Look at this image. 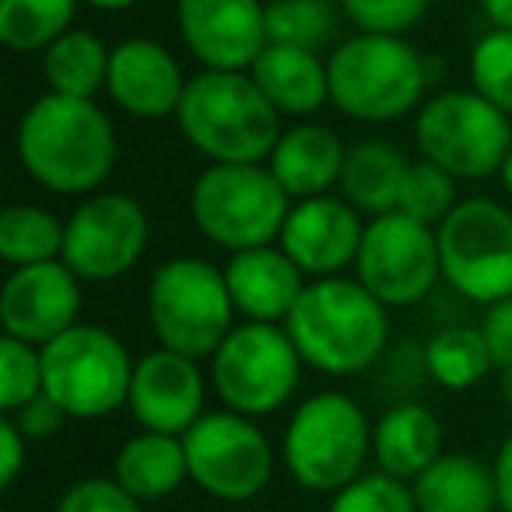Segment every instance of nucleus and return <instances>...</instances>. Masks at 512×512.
I'll return each instance as SVG.
<instances>
[{"mask_svg": "<svg viewBox=\"0 0 512 512\" xmlns=\"http://www.w3.org/2000/svg\"><path fill=\"white\" fill-rule=\"evenodd\" d=\"M18 162L43 190L92 197L113 176L116 127L95 99H67L46 92L18 120Z\"/></svg>", "mask_w": 512, "mask_h": 512, "instance_id": "1", "label": "nucleus"}, {"mask_svg": "<svg viewBox=\"0 0 512 512\" xmlns=\"http://www.w3.org/2000/svg\"><path fill=\"white\" fill-rule=\"evenodd\" d=\"M302 362L323 376H358L390 344V309L358 278L309 281L285 320Z\"/></svg>", "mask_w": 512, "mask_h": 512, "instance_id": "2", "label": "nucleus"}, {"mask_svg": "<svg viewBox=\"0 0 512 512\" xmlns=\"http://www.w3.org/2000/svg\"><path fill=\"white\" fill-rule=\"evenodd\" d=\"M179 134L211 165H260L281 141V113L249 71H200L179 102Z\"/></svg>", "mask_w": 512, "mask_h": 512, "instance_id": "3", "label": "nucleus"}, {"mask_svg": "<svg viewBox=\"0 0 512 512\" xmlns=\"http://www.w3.org/2000/svg\"><path fill=\"white\" fill-rule=\"evenodd\" d=\"M330 102L362 123H390L414 113L425 95V60L400 36H351L327 57Z\"/></svg>", "mask_w": 512, "mask_h": 512, "instance_id": "4", "label": "nucleus"}, {"mask_svg": "<svg viewBox=\"0 0 512 512\" xmlns=\"http://www.w3.org/2000/svg\"><path fill=\"white\" fill-rule=\"evenodd\" d=\"M200 235L221 249L274 246L292 214V197L267 165H207L190 190Z\"/></svg>", "mask_w": 512, "mask_h": 512, "instance_id": "5", "label": "nucleus"}, {"mask_svg": "<svg viewBox=\"0 0 512 512\" xmlns=\"http://www.w3.org/2000/svg\"><path fill=\"white\" fill-rule=\"evenodd\" d=\"M372 453V425L348 393H313L285 428V467L306 491L337 495L362 477Z\"/></svg>", "mask_w": 512, "mask_h": 512, "instance_id": "6", "label": "nucleus"}, {"mask_svg": "<svg viewBox=\"0 0 512 512\" xmlns=\"http://www.w3.org/2000/svg\"><path fill=\"white\" fill-rule=\"evenodd\" d=\"M148 320L158 348L186 358H211L232 334L235 306L225 271L200 256H176L155 271L148 288Z\"/></svg>", "mask_w": 512, "mask_h": 512, "instance_id": "7", "label": "nucleus"}, {"mask_svg": "<svg viewBox=\"0 0 512 512\" xmlns=\"http://www.w3.org/2000/svg\"><path fill=\"white\" fill-rule=\"evenodd\" d=\"M302 355L281 323H242L211 355V390L242 418H264L295 397Z\"/></svg>", "mask_w": 512, "mask_h": 512, "instance_id": "8", "label": "nucleus"}, {"mask_svg": "<svg viewBox=\"0 0 512 512\" xmlns=\"http://www.w3.org/2000/svg\"><path fill=\"white\" fill-rule=\"evenodd\" d=\"M43 351V390L67 418L95 421L127 404L134 358L113 330L78 323Z\"/></svg>", "mask_w": 512, "mask_h": 512, "instance_id": "9", "label": "nucleus"}, {"mask_svg": "<svg viewBox=\"0 0 512 512\" xmlns=\"http://www.w3.org/2000/svg\"><path fill=\"white\" fill-rule=\"evenodd\" d=\"M414 144L421 158L456 179H488L502 172L512 151V123L474 88H453L418 109Z\"/></svg>", "mask_w": 512, "mask_h": 512, "instance_id": "10", "label": "nucleus"}, {"mask_svg": "<svg viewBox=\"0 0 512 512\" xmlns=\"http://www.w3.org/2000/svg\"><path fill=\"white\" fill-rule=\"evenodd\" d=\"M442 278L477 306L512 299V211L491 197H470L435 228Z\"/></svg>", "mask_w": 512, "mask_h": 512, "instance_id": "11", "label": "nucleus"}, {"mask_svg": "<svg viewBox=\"0 0 512 512\" xmlns=\"http://www.w3.org/2000/svg\"><path fill=\"white\" fill-rule=\"evenodd\" d=\"M190 481L218 502H249L274 474V449L253 418L211 411L183 435Z\"/></svg>", "mask_w": 512, "mask_h": 512, "instance_id": "12", "label": "nucleus"}, {"mask_svg": "<svg viewBox=\"0 0 512 512\" xmlns=\"http://www.w3.org/2000/svg\"><path fill=\"white\" fill-rule=\"evenodd\" d=\"M355 278L386 309L414 306L442 278L439 235L432 225H421L404 211L379 214L365 225Z\"/></svg>", "mask_w": 512, "mask_h": 512, "instance_id": "13", "label": "nucleus"}, {"mask_svg": "<svg viewBox=\"0 0 512 512\" xmlns=\"http://www.w3.org/2000/svg\"><path fill=\"white\" fill-rule=\"evenodd\" d=\"M148 214L130 193L99 190L85 197L67 218L64 264L85 285L116 281L134 271L148 249Z\"/></svg>", "mask_w": 512, "mask_h": 512, "instance_id": "14", "label": "nucleus"}, {"mask_svg": "<svg viewBox=\"0 0 512 512\" xmlns=\"http://www.w3.org/2000/svg\"><path fill=\"white\" fill-rule=\"evenodd\" d=\"M81 285L85 281L64 264H32L15 267L0 288V327L4 337H15L32 348H46L78 327L81 313Z\"/></svg>", "mask_w": 512, "mask_h": 512, "instance_id": "15", "label": "nucleus"}, {"mask_svg": "<svg viewBox=\"0 0 512 512\" xmlns=\"http://www.w3.org/2000/svg\"><path fill=\"white\" fill-rule=\"evenodd\" d=\"M176 25L204 71H253L271 46L264 0H176Z\"/></svg>", "mask_w": 512, "mask_h": 512, "instance_id": "16", "label": "nucleus"}, {"mask_svg": "<svg viewBox=\"0 0 512 512\" xmlns=\"http://www.w3.org/2000/svg\"><path fill=\"white\" fill-rule=\"evenodd\" d=\"M207 379L197 358L155 348L134 362L127 407L144 432L179 435L183 439L204 418Z\"/></svg>", "mask_w": 512, "mask_h": 512, "instance_id": "17", "label": "nucleus"}, {"mask_svg": "<svg viewBox=\"0 0 512 512\" xmlns=\"http://www.w3.org/2000/svg\"><path fill=\"white\" fill-rule=\"evenodd\" d=\"M365 221L344 197L295 200L278 246L292 256L306 278H337L358 260Z\"/></svg>", "mask_w": 512, "mask_h": 512, "instance_id": "18", "label": "nucleus"}, {"mask_svg": "<svg viewBox=\"0 0 512 512\" xmlns=\"http://www.w3.org/2000/svg\"><path fill=\"white\" fill-rule=\"evenodd\" d=\"M186 81L176 57L155 39H123L109 57L106 92L134 120H169L179 113Z\"/></svg>", "mask_w": 512, "mask_h": 512, "instance_id": "19", "label": "nucleus"}, {"mask_svg": "<svg viewBox=\"0 0 512 512\" xmlns=\"http://www.w3.org/2000/svg\"><path fill=\"white\" fill-rule=\"evenodd\" d=\"M225 285L239 316H246L249 323H281L285 327L302 292L309 288V278L274 242V246L242 249V253L228 256Z\"/></svg>", "mask_w": 512, "mask_h": 512, "instance_id": "20", "label": "nucleus"}, {"mask_svg": "<svg viewBox=\"0 0 512 512\" xmlns=\"http://www.w3.org/2000/svg\"><path fill=\"white\" fill-rule=\"evenodd\" d=\"M344 158L348 148L334 130L323 123H299L281 134L278 148L267 158V169L292 200H313L341 186Z\"/></svg>", "mask_w": 512, "mask_h": 512, "instance_id": "21", "label": "nucleus"}, {"mask_svg": "<svg viewBox=\"0 0 512 512\" xmlns=\"http://www.w3.org/2000/svg\"><path fill=\"white\" fill-rule=\"evenodd\" d=\"M249 74L281 116H313L330 102L327 60L313 50L271 43Z\"/></svg>", "mask_w": 512, "mask_h": 512, "instance_id": "22", "label": "nucleus"}, {"mask_svg": "<svg viewBox=\"0 0 512 512\" xmlns=\"http://www.w3.org/2000/svg\"><path fill=\"white\" fill-rule=\"evenodd\" d=\"M372 456L397 481H414L442 456V425L425 404H397L372 428Z\"/></svg>", "mask_w": 512, "mask_h": 512, "instance_id": "23", "label": "nucleus"}, {"mask_svg": "<svg viewBox=\"0 0 512 512\" xmlns=\"http://www.w3.org/2000/svg\"><path fill=\"white\" fill-rule=\"evenodd\" d=\"M418 512H495L498 484L495 467L477 456L442 453L425 474L411 481Z\"/></svg>", "mask_w": 512, "mask_h": 512, "instance_id": "24", "label": "nucleus"}, {"mask_svg": "<svg viewBox=\"0 0 512 512\" xmlns=\"http://www.w3.org/2000/svg\"><path fill=\"white\" fill-rule=\"evenodd\" d=\"M186 477H190V463L179 435L141 432L123 442L113 460V481L137 502H158L172 495Z\"/></svg>", "mask_w": 512, "mask_h": 512, "instance_id": "25", "label": "nucleus"}, {"mask_svg": "<svg viewBox=\"0 0 512 512\" xmlns=\"http://www.w3.org/2000/svg\"><path fill=\"white\" fill-rule=\"evenodd\" d=\"M407 162L397 148L383 141H358L348 148L341 172V193L358 214H390L400 204V190L407 179Z\"/></svg>", "mask_w": 512, "mask_h": 512, "instance_id": "26", "label": "nucleus"}, {"mask_svg": "<svg viewBox=\"0 0 512 512\" xmlns=\"http://www.w3.org/2000/svg\"><path fill=\"white\" fill-rule=\"evenodd\" d=\"M109 50L95 32L71 29L43 53V78L53 95L67 99H92L109 78Z\"/></svg>", "mask_w": 512, "mask_h": 512, "instance_id": "27", "label": "nucleus"}, {"mask_svg": "<svg viewBox=\"0 0 512 512\" xmlns=\"http://www.w3.org/2000/svg\"><path fill=\"white\" fill-rule=\"evenodd\" d=\"M67 221L36 204H11L0 211V260L15 267L64 260Z\"/></svg>", "mask_w": 512, "mask_h": 512, "instance_id": "28", "label": "nucleus"}, {"mask_svg": "<svg viewBox=\"0 0 512 512\" xmlns=\"http://www.w3.org/2000/svg\"><path fill=\"white\" fill-rule=\"evenodd\" d=\"M78 0H0V43L11 53H46L67 36Z\"/></svg>", "mask_w": 512, "mask_h": 512, "instance_id": "29", "label": "nucleus"}, {"mask_svg": "<svg viewBox=\"0 0 512 512\" xmlns=\"http://www.w3.org/2000/svg\"><path fill=\"white\" fill-rule=\"evenodd\" d=\"M425 372L446 390H470L477 386L491 369V351L484 341L481 327H446L425 344Z\"/></svg>", "mask_w": 512, "mask_h": 512, "instance_id": "30", "label": "nucleus"}, {"mask_svg": "<svg viewBox=\"0 0 512 512\" xmlns=\"http://www.w3.org/2000/svg\"><path fill=\"white\" fill-rule=\"evenodd\" d=\"M337 36L334 0H271L267 4V39L299 50H327Z\"/></svg>", "mask_w": 512, "mask_h": 512, "instance_id": "31", "label": "nucleus"}, {"mask_svg": "<svg viewBox=\"0 0 512 512\" xmlns=\"http://www.w3.org/2000/svg\"><path fill=\"white\" fill-rule=\"evenodd\" d=\"M456 200V176H449L446 169L432 162H411L404 179V190H400V204L397 211H404L407 218L421 221V225L439 228L442 221L453 214Z\"/></svg>", "mask_w": 512, "mask_h": 512, "instance_id": "32", "label": "nucleus"}, {"mask_svg": "<svg viewBox=\"0 0 512 512\" xmlns=\"http://www.w3.org/2000/svg\"><path fill=\"white\" fill-rule=\"evenodd\" d=\"M470 88L512 116V32L491 29L470 50Z\"/></svg>", "mask_w": 512, "mask_h": 512, "instance_id": "33", "label": "nucleus"}, {"mask_svg": "<svg viewBox=\"0 0 512 512\" xmlns=\"http://www.w3.org/2000/svg\"><path fill=\"white\" fill-rule=\"evenodd\" d=\"M43 393V351L15 337H4L0 341V411L15 414L18 407Z\"/></svg>", "mask_w": 512, "mask_h": 512, "instance_id": "34", "label": "nucleus"}, {"mask_svg": "<svg viewBox=\"0 0 512 512\" xmlns=\"http://www.w3.org/2000/svg\"><path fill=\"white\" fill-rule=\"evenodd\" d=\"M327 512H418V502H414L411 484L376 470L337 491Z\"/></svg>", "mask_w": 512, "mask_h": 512, "instance_id": "35", "label": "nucleus"}, {"mask_svg": "<svg viewBox=\"0 0 512 512\" xmlns=\"http://www.w3.org/2000/svg\"><path fill=\"white\" fill-rule=\"evenodd\" d=\"M341 15L362 36L404 39L428 15V0H341Z\"/></svg>", "mask_w": 512, "mask_h": 512, "instance_id": "36", "label": "nucleus"}, {"mask_svg": "<svg viewBox=\"0 0 512 512\" xmlns=\"http://www.w3.org/2000/svg\"><path fill=\"white\" fill-rule=\"evenodd\" d=\"M57 512H141V502L113 477H85L64 491Z\"/></svg>", "mask_w": 512, "mask_h": 512, "instance_id": "37", "label": "nucleus"}, {"mask_svg": "<svg viewBox=\"0 0 512 512\" xmlns=\"http://www.w3.org/2000/svg\"><path fill=\"white\" fill-rule=\"evenodd\" d=\"M4 418L15 421L18 432H22L29 442H43V439H53V435L64 428L67 414H64V407H60L57 400H50L43 393V397L29 400L25 407H18L15 414H4Z\"/></svg>", "mask_w": 512, "mask_h": 512, "instance_id": "38", "label": "nucleus"}, {"mask_svg": "<svg viewBox=\"0 0 512 512\" xmlns=\"http://www.w3.org/2000/svg\"><path fill=\"white\" fill-rule=\"evenodd\" d=\"M481 334H484V341H488L495 369L498 372L509 369L512 365V299L488 306V313H484V320H481Z\"/></svg>", "mask_w": 512, "mask_h": 512, "instance_id": "39", "label": "nucleus"}, {"mask_svg": "<svg viewBox=\"0 0 512 512\" xmlns=\"http://www.w3.org/2000/svg\"><path fill=\"white\" fill-rule=\"evenodd\" d=\"M29 456V439L18 432V425L11 418H0V484L11 488L18 481Z\"/></svg>", "mask_w": 512, "mask_h": 512, "instance_id": "40", "label": "nucleus"}, {"mask_svg": "<svg viewBox=\"0 0 512 512\" xmlns=\"http://www.w3.org/2000/svg\"><path fill=\"white\" fill-rule=\"evenodd\" d=\"M495 484H498V505L512 512V432L505 435L502 449L495 456Z\"/></svg>", "mask_w": 512, "mask_h": 512, "instance_id": "41", "label": "nucleus"}, {"mask_svg": "<svg viewBox=\"0 0 512 512\" xmlns=\"http://www.w3.org/2000/svg\"><path fill=\"white\" fill-rule=\"evenodd\" d=\"M484 18H488L495 29H509L512 32V0H481Z\"/></svg>", "mask_w": 512, "mask_h": 512, "instance_id": "42", "label": "nucleus"}, {"mask_svg": "<svg viewBox=\"0 0 512 512\" xmlns=\"http://www.w3.org/2000/svg\"><path fill=\"white\" fill-rule=\"evenodd\" d=\"M85 4L95 11H130L137 0H85Z\"/></svg>", "mask_w": 512, "mask_h": 512, "instance_id": "43", "label": "nucleus"}, {"mask_svg": "<svg viewBox=\"0 0 512 512\" xmlns=\"http://www.w3.org/2000/svg\"><path fill=\"white\" fill-rule=\"evenodd\" d=\"M498 390H502V400L512 407V365L509 369H502L498 372Z\"/></svg>", "mask_w": 512, "mask_h": 512, "instance_id": "44", "label": "nucleus"}, {"mask_svg": "<svg viewBox=\"0 0 512 512\" xmlns=\"http://www.w3.org/2000/svg\"><path fill=\"white\" fill-rule=\"evenodd\" d=\"M498 176H502L505 193L512 197V151H509V158H505V165H502V172H498Z\"/></svg>", "mask_w": 512, "mask_h": 512, "instance_id": "45", "label": "nucleus"}]
</instances>
